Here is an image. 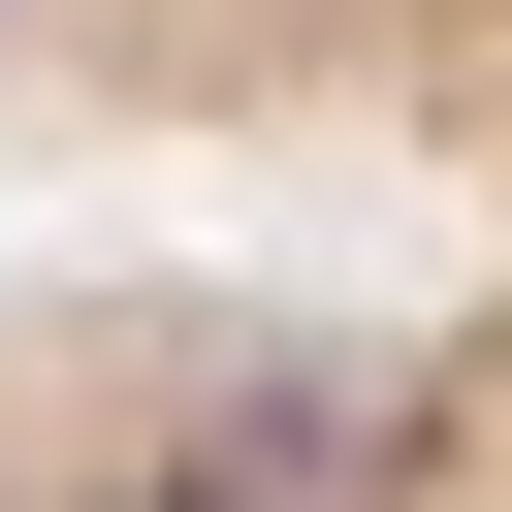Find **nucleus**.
Wrapping results in <instances>:
<instances>
[{"label": "nucleus", "mask_w": 512, "mask_h": 512, "mask_svg": "<svg viewBox=\"0 0 512 512\" xmlns=\"http://www.w3.org/2000/svg\"><path fill=\"white\" fill-rule=\"evenodd\" d=\"M352 192L512 224V0H0V192Z\"/></svg>", "instance_id": "obj_2"}, {"label": "nucleus", "mask_w": 512, "mask_h": 512, "mask_svg": "<svg viewBox=\"0 0 512 512\" xmlns=\"http://www.w3.org/2000/svg\"><path fill=\"white\" fill-rule=\"evenodd\" d=\"M0 512H512V224H352L288 256H0Z\"/></svg>", "instance_id": "obj_1"}]
</instances>
